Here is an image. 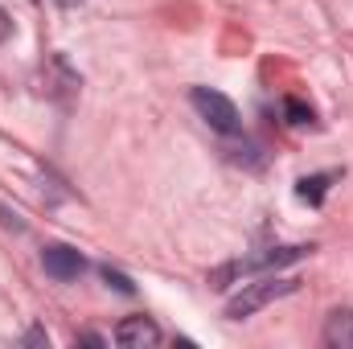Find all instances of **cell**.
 Masks as SVG:
<instances>
[{
    "label": "cell",
    "mask_w": 353,
    "mask_h": 349,
    "mask_svg": "<svg viewBox=\"0 0 353 349\" xmlns=\"http://www.w3.org/2000/svg\"><path fill=\"white\" fill-rule=\"evenodd\" d=\"M115 341H119V346L144 349V346H157V341H161V329H157L148 317H128V321H119V329H115Z\"/></svg>",
    "instance_id": "5"
},
{
    "label": "cell",
    "mask_w": 353,
    "mask_h": 349,
    "mask_svg": "<svg viewBox=\"0 0 353 349\" xmlns=\"http://www.w3.org/2000/svg\"><path fill=\"white\" fill-rule=\"evenodd\" d=\"M325 346L333 349H353V308H337L325 321Z\"/></svg>",
    "instance_id": "6"
},
{
    "label": "cell",
    "mask_w": 353,
    "mask_h": 349,
    "mask_svg": "<svg viewBox=\"0 0 353 349\" xmlns=\"http://www.w3.org/2000/svg\"><path fill=\"white\" fill-rule=\"evenodd\" d=\"M58 4H66V8H70V4H79V0H58Z\"/></svg>",
    "instance_id": "11"
},
{
    "label": "cell",
    "mask_w": 353,
    "mask_h": 349,
    "mask_svg": "<svg viewBox=\"0 0 353 349\" xmlns=\"http://www.w3.org/2000/svg\"><path fill=\"white\" fill-rule=\"evenodd\" d=\"M300 283L296 279H259V283H243V292L239 296H230V304H226V317L230 321H247V317H255L259 308H267L271 300H279V296H288V292H296Z\"/></svg>",
    "instance_id": "1"
},
{
    "label": "cell",
    "mask_w": 353,
    "mask_h": 349,
    "mask_svg": "<svg viewBox=\"0 0 353 349\" xmlns=\"http://www.w3.org/2000/svg\"><path fill=\"white\" fill-rule=\"evenodd\" d=\"M329 181H333L329 173H325V177H304L296 193H300L304 201H312V206H321V197H325V189H329Z\"/></svg>",
    "instance_id": "7"
},
{
    "label": "cell",
    "mask_w": 353,
    "mask_h": 349,
    "mask_svg": "<svg viewBox=\"0 0 353 349\" xmlns=\"http://www.w3.org/2000/svg\"><path fill=\"white\" fill-rule=\"evenodd\" d=\"M41 267H46V275H50V279L70 283V279H79V275L87 271V259H83L74 247L54 243V247H46V251H41Z\"/></svg>",
    "instance_id": "4"
},
{
    "label": "cell",
    "mask_w": 353,
    "mask_h": 349,
    "mask_svg": "<svg viewBox=\"0 0 353 349\" xmlns=\"http://www.w3.org/2000/svg\"><path fill=\"white\" fill-rule=\"evenodd\" d=\"M304 255H312V247H275V251H267V255L239 259V263H230V267H222L214 279H218V288H222L230 275H247V271H263V267H283V263H296V259H304Z\"/></svg>",
    "instance_id": "3"
},
{
    "label": "cell",
    "mask_w": 353,
    "mask_h": 349,
    "mask_svg": "<svg viewBox=\"0 0 353 349\" xmlns=\"http://www.w3.org/2000/svg\"><path fill=\"white\" fill-rule=\"evenodd\" d=\"M8 33H12V21H8V12H4V8H0V41H4V37H8Z\"/></svg>",
    "instance_id": "10"
},
{
    "label": "cell",
    "mask_w": 353,
    "mask_h": 349,
    "mask_svg": "<svg viewBox=\"0 0 353 349\" xmlns=\"http://www.w3.org/2000/svg\"><path fill=\"white\" fill-rule=\"evenodd\" d=\"M193 107H197V115L214 128V132H222V136H234L239 132V107L226 99V94H218V90L210 87H193Z\"/></svg>",
    "instance_id": "2"
},
{
    "label": "cell",
    "mask_w": 353,
    "mask_h": 349,
    "mask_svg": "<svg viewBox=\"0 0 353 349\" xmlns=\"http://www.w3.org/2000/svg\"><path fill=\"white\" fill-rule=\"evenodd\" d=\"M283 115H288V123H312V107H304L300 99H283Z\"/></svg>",
    "instance_id": "8"
},
{
    "label": "cell",
    "mask_w": 353,
    "mask_h": 349,
    "mask_svg": "<svg viewBox=\"0 0 353 349\" xmlns=\"http://www.w3.org/2000/svg\"><path fill=\"white\" fill-rule=\"evenodd\" d=\"M103 275H107V279H111V283H115V288H119V292H132V283H128V279H123V275H115V271H111V267H107V271H103Z\"/></svg>",
    "instance_id": "9"
}]
</instances>
